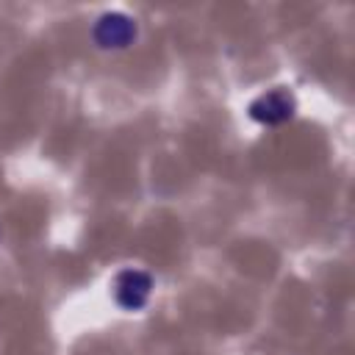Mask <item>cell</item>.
I'll use <instances>...</instances> for the list:
<instances>
[{"label":"cell","mask_w":355,"mask_h":355,"mask_svg":"<svg viewBox=\"0 0 355 355\" xmlns=\"http://www.w3.org/2000/svg\"><path fill=\"white\" fill-rule=\"evenodd\" d=\"M150 291V277L141 272H122L116 280V300L125 308H141Z\"/></svg>","instance_id":"cell-1"},{"label":"cell","mask_w":355,"mask_h":355,"mask_svg":"<svg viewBox=\"0 0 355 355\" xmlns=\"http://www.w3.org/2000/svg\"><path fill=\"white\" fill-rule=\"evenodd\" d=\"M291 108H294V103L286 92H269L266 97L252 103L250 114H252V119H261V122H280V119L291 116Z\"/></svg>","instance_id":"cell-2"},{"label":"cell","mask_w":355,"mask_h":355,"mask_svg":"<svg viewBox=\"0 0 355 355\" xmlns=\"http://www.w3.org/2000/svg\"><path fill=\"white\" fill-rule=\"evenodd\" d=\"M133 33H136V28L130 25V19L128 17H119V14L103 17L100 25H97V39L103 44H114V47H122L125 42H130Z\"/></svg>","instance_id":"cell-3"}]
</instances>
